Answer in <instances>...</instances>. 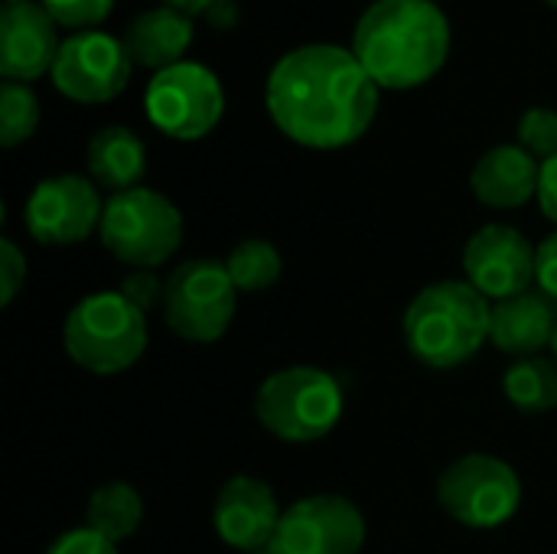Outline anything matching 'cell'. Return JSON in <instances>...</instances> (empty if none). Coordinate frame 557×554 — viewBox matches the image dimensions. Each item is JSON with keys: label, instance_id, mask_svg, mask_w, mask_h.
Instances as JSON below:
<instances>
[{"label": "cell", "instance_id": "6da1fadb", "mask_svg": "<svg viewBox=\"0 0 557 554\" xmlns=\"http://www.w3.org/2000/svg\"><path fill=\"white\" fill-rule=\"evenodd\" d=\"M264 98L277 131L310 150L356 144L379 111V85L352 49L330 42H310L281 56L268 75Z\"/></svg>", "mask_w": 557, "mask_h": 554}, {"label": "cell", "instance_id": "7a4b0ae2", "mask_svg": "<svg viewBox=\"0 0 557 554\" xmlns=\"http://www.w3.org/2000/svg\"><path fill=\"white\" fill-rule=\"evenodd\" d=\"M352 56L379 88H418L450 56V23L434 0H375L352 29Z\"/></svg>", "mask_w": 557, "mask_h": 554}, {"label": "cell", "instance_id": "3957f363", "mask_svg": "<svg viewBox=\"0 0 557 554\" xmlns=\"http://www.w3.org/2000/svg\"><path fill=\"white\" fill-rule=\"evenodd\" d=\"M493 304L470 281H437L405 310V346L428 369H457L490 343Z\"/></svg>", "mask_w": 557, "mask_h": 554}, {"label": "cell", "instance_id": "277c9868", "mask_svg": "<svg viewBox=\"0 0 557 554\" xmlns=\"http://www.w3.org/2000/svg\"><path fill=\"white\" fill-rule=\"evenodd\" d=\"M62 343L69 359L91 376L127 372L147 349V313L121 291H95L69 310Z\"/></svg>", "mask_w": 557, "mask_h": 554}, {"label": "cell", "instance_id": "5b68a950", "mask_svg": "<svg viewBox=\"0 0 557 554\" xmlns=\"http://www.w3.org/2000/svg\"><path fill=\"white\" fill-rule=\"evenodd\" d=\"M343 405V385L326 369L287 366L258 385L255 418L277 441L310 444L339 424Z\"/></svg>", "mask_w": 557, "mask_h": 554}, {"label": "cell", "instance_id": "8992f818", "mask_svg": "<svg viewBox=\"0 0 557 554\" xmlns=\"http://www.w3.org/2000/svg\"><path fill=\"white\" fill-rule=\"evenodd\" d=\"M98 238L131 271H157L183 245V216L163 193L134 186L127 193H114L104 202Z\"/></svg>", "mask_w": 557, "mask_h": 554}, {"label": "cell", "instance_id": "52a82bcc", "mask_svg": "<svg viewBox=\"0 0 557 554\" xmlns=\"http://www.w3.org/2000/svg\"><path fill=\"white\" fill-rule=\"evenodd\" d=\"M238 307V291L225 271V261L193 258L170 271L163 291V320L166 327L196 346L219 343Z\"/></svg>", "mask_w": 557, "mask_h": 554}, {"label": "cell", "instance_id": "ba28073f", "mask_svg": "<svg viewBox=\"0 0 557 554\" xmlns=\"http://www.w3.org/2000/svg\"><path fill=\"white\" fill-rule=\"evenodd\" d=\"M437 503L467 529H503L522 506V480L503 457L467 454L441 473Z\"/></svg>", "mask_w": 557, "mask_h": 554}, {"label": "cell", "instance_id": "9c48e42d", "mask_svg": "<svg viewBox=\"0 0 557 554\" xmlns=\"http://www.w3.org/2000/svg\"><path fill=\"white\" fill-rule=\"evenodd\" d=\"M147 118L173 140H199L222 121L225 91L215 72L199 62H176L153 72L144 95Z\"/></svg>", "mask_w": 557, "mask_h": 554}, {"label": "cell", "instance_id": "30bf717a", "mask_svg": "<svg viewBox=\"0 0 557 554\" xmlns=\"http://www.w3.org/2000/svg\"><path fill=\"white\" fill-rule=\"evenodd\" d=\"M131 65L134 62L124 49V39H114L98 29H85L62 39L52 65V85L69 101L104 104L124 91L131 78Z\"/></svg>", "mask_w": 557, "mask_h": 554}, {"label": "cell", "instance_id": "8fae6325", "mask_svg": "<svg viewBox=\"0 0 557 554\" xmlns=\"http://www.w3.org/2000/svg\"><path fill=\"white\" fill-rule=\"evenodd\" d=\"M366 545V516L336 493L297 500L271 542L277 554H359Z\"/></svg>", "mask_w": 557, "mask_h": 554}, {"label": "cell", "instance_id": "7c38bea8", "mask_svg": "<svg viewBox=\"0 0 557 554\" xmlns=\"http://www.w3.org/2000/svg\"><path fill=\"white\" fill-rule=\"evenodd\" d=\"M104 202L91 180L62 173L36 183L23 206V225L39 245H78L101 229Z\"/></svg>", "mask_w": 557, "mask_h": 554}, {"label": "cell", "instance_id": "4fadbf2b", "mask_svg": "<svg viewBox=\"0 0 557 554\" xmlns=\"http://www.w3.org/2000/svg\"><path fill=\"white\" fill-rule=\"evenodd\" d=\"M535 258L539 245H532L525 232L493 222L463 245V274L490 304H496L535 284Z\"/></svg>", "mask_w": 557, "mask_h": 554}, {"label": "cell", "instance_id": "5bb4252c", "mask_svg": "<svg viewBox=\"0 0 557 554\" xmlns=\"http://www.w3.org/2000/svg\"><path fill=\"white\" fill-rule=\"evenodd\" d=\"M281 519L284 513L274 490L248 473L232 477L212 503V526L219 539L235 552L251 554L268 549L277 535Z\"/></svg>", "mask_w": 557, "mask_h": 554}, {"label": "cell", "instance_id": "9a60e30c", "mask_svg": "<svg viewBox=\"0 0 557 554\" xmlns=\"http://www.w3.org/2000/svg\"><path fill=\"white\" fill-rule=\"evenodd\" d=\"M55 20L36 0H3L0 7V75L7 82H36L52 72L59 56Z\"/></svg>", "mask_w": 557, "mask_h": 554}, {"label": "cell", "instance_id": "2e32d148", "mask_svg": "<svg viewBox=\"0 0 557 554\" xmlns=\"http://www.w3.org/2000/svg\"><path fill=\"white\" fill-rule=\"evenodd\" d=\"M557 333V300L545 291L529 287L516 297L493 304L490 343L506 356H542L552 349Z\"/></svg>", "mask_w": 557, "mask_h": 554}, {"label": "cell", "instance_id": "e0dca14e", "mask_svg": "<svg viewBox=\"0 0 557 554\" xmlns=\"http://www.w3.org/2000/svg\"><path fill=\"white\" fill-rule=\"evenodd\" d=\"M539 180L542 163L529 150L519 144H499L476 160L470 189L490 209H519L529 199H539Z\"/></svg>", "mask_w": 557, "mask_h": 554}, {"label": "cell", "instance_id": "ac0fdd59", "mask_svg": "<svg viewBox=\"0 0 557 554\" xmlns=\"http://www.w3.org/2000/svg\"><path fill=\"white\" fill-rule=\"evenodd\" d=\"M193 20L173 7H153L137 13L124 29V49L134 65L163 72L183 62V52L193 46Z\"/></svg>", "mask_w": 557, "mask_h": 554}, {"label": "cell", "instance_id": "d6986e66", "mask_svg": "<svg viewBox=\"0 0 557 554\" xmlns=\"http://www.w3.org/2000/svg\"><path fill=\"white\" fill-rule=\"evenodd\" d=\"M88 173H91V183L98 189H108L111 196L140 186L147 173L144 140L131 127H121V124H108L95 131L88 144Z\"/></svg>", "mask_w": 557, "mask_h": 554}, {"label": "cell", "instance_id": "ffe728a7", "mask_svg": "<svg viewBox=\"0 0 557 554\" xmlns=\"http://www.w3.org/2000/svg\"><path fill=\"white\" fill-rule=\"evenodd\" d=\"M144 522V503L140 493L131 483H104L91 493L88 506H85V526L98 535H104L108 542L121 545L124 539H131Z\"/></svg>", "mask_w": 557, "mask_h": 554}, {"label": "cell", "instance_id": "44dd1931", "mask_svg": "<svg viewBox=\"0 0 557 554\" xmlns=\"http://www.w3.org/2000/svg\"><path fill=\"white\" fill-rule=\"evenodd\" d=\"M503 392L512 408L525 415H545L557 408V362L548 356L516 359L503 376Z\"/></svg>", "mask_w": 557, "mask_h": 554}, {"label": "cell", "instance_id": "7402d4cb", "mask_svg": "<svg viewBox=\"0 0 557 554\" xmlns=\"http://www.w3.org/2000/svg\"><path fill=\"white\" fill-rule=\"evenodd\" d=\"M225 271L238 294H264L281 281L284 258L268 238H245L228 251Z\"/></svg>", "mask_w": 557, "mask_h": 554}, {"label": "cell", "instance_id": "603a6c76", "mask_svg": "<svg viewBox=\"0 0 557 554\" xmlns=\"http://www.w3.org/2000/svg\"><path fill=\"white\" fill-rule=\"evenodd\" d=\"M39 127V101L29 85L3 82L0 85V144L7 150L29 140Z\"/></svg>", "mask_w": 557, "mask_h": 554}, {"label": "cell", "instance_id": "cb8c5ba5", "mask_svg": "<svg viewBox=\"0 0 557 554\" xmlns=\"http://www.w3.org/2000/svg\"><path fill=\"white\" fill-rule=\"evenodd\" d=\"M519 147L529 150L539 163L557 157V111L555 108H529L519 118Z\"/></svg>", "mask_w": 557, "mask_h": 554}, {"label": "cell", "instance_id": "d4e9b609", "mask_svg": "<svg viewBox=\"0 0 557 554\" xmlns=\"http://www.w3.org/2000/svg\"><path fill=\"white\" fill-rule=\"evenodd\" d=\"M39 3L55 20V26H69L78 33L98 26L114 10V0H39Z\"/></svg>", "mask_w": 557, "mask_h": 554}, {"label": "cell", "instance_id": "484cf974", "mask_svg": "<svg viewBox=\"0 0 557 554\" xmlns=\"http://www.w3.org/2000/svg\"><path fill=\"white\" fill-rule=\"evenodd\" d=\"M163 291H166V281L153 268H134L121 281V294L144 313H150L153 307H163Z\"/></svg>", "mask_w": 557, "mask_h": 554}, {"label": "cell", "instance_id": "4316f807", "mask_svg": "<svg viewBox=\"0 0 557 554\" xmlns=\"http://www.w3.org/2000/svg\"><path fill=\"white\" fill-rule=\"evenodd\" d=\"M26 281V255L13 238H0V304L10 307Z\"/></svg>", "mask_w": 557, "mask_h": 554}, {"label": "cell", "instance_id": "83f0119b", "mask_svg": "<svg viewBox=\"0 0 557 554\" xmlns=\"http://www.w3.org/2000/svg\"><path fill=\"white\" fill-rule=\"evenodd\" d=\"M46 554H117V545L108 542L104 535L91 532L88 526H82V529L62 532V535L46 549Z\"/></svg>", "mask_w": 557, "mask_h": 554}, {"label": "cell", "instance_id": "f1b7e54d", "mask_svg": "<svg viewBox=\"0 0 557 554\" xmlns=\"http://www.w3.org/2000/svg\"><path fill=\"white\" fill-rule=\"evenodd\" d=\"M535 284H539V291H545L552 300H557V232H552V235L539 245Z\"/></svg>", "mask_w": 557, "mask_h": 554}, {"label": "cell", "instance_id": "f546056e", "mask_svg": "<svg viewBox=\"0 0 557 554\" xmlns=\"http://www.w3.org/2000/svg\"><path fill=\"white\" fill-rule=\"evenodd\" d=\"M539 206L545 219L557 225V157L542 163V180H539Z\"/></svg>", "mask_w": 557, "mask_h": 554}, {"label": "cell", "instance_id": "4dcf8cb0", "mask_svg": "<svg viewBox=\"0 0 557 554\" xmlns=\"http://www.w3.org/2000/svg\"><path fill=\"white\" fill-rule=\"evenodd\" d=\"M206 20L219 29H228L238 23V3L235 0H215L209 10H206Z\"/></svg>", "mask_w": 557, "mask_h": 554}, {"label": "cell", "instance_id": "1f68e13d", "mask_svg": "<svg viewBox=\"0 0 557 554\" xmlns=\"http://www.w3.org/2000/svg\"><path fill=\"white\" fill-rule=\"evenodd\" d=\"M215 0H163V7H173L186 16H196V13H206Z\"/></svg>", "mask_w": 557, "mask_h": 554}, {"label": "cell", "instance_id": "d6a6232c", "mask_svg": "<svg viewBox=\"0 0 557 554\" xmlns=\"http://www.w3.org/2000/svg\"><path fill=\"white\" fill-rule=\"evenodd\" d=\"M251 554H277V552H274V549L268 545V549H258V552H251Z\"/></svg>", "mask_w": 557, "mask_h": 554}, {"label": "cell", "instance_id": "836d02e7", "mask_svg": "<svg viewBox=\"0 0 557 554\" xmlns=\"http://www.w3.org/2000/svg\"><path fill=\"white\" fill-rule=\"evenodd\" d=\"M552 359L557 362V333H555V343H552Z\"/></svg>", "mask_w": 557, "mask_h": 554}, {"label": "cell", "instance_id": "e575fe53", "mask_svg": "<svg viewBox=\"0 0 557 554\" xmlns=\"http://www.w3.org/2000/svg\"><path fill=\"white\" fill-rule=\"evenodd\" d=\"M545 3H552V7H557V0H545Z\"/></svg>", "mask_w": 557, "mask_h": 554}]
</instances>
